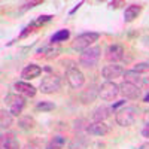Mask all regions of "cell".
I'll list each match as a JSON object with an SVG mask.
<instances>
[{"instance_id": "cell-1", "label": "cell", "mask_w": 149, "mask_h": 149, "mask_svg": "<svg viewBox=\"0 0 149 149\" xmlns=\"http://www.w3.org/2000/svg\"><path fill=\"white\" fill-rule=\"evenodd\" d=\"M137 115H139V110L134 106H124L119 110H116L115 121L121 127H131L137 119Z\"/></svg>"}, {"instance_id": "cell-2", "label": "cell", "mask_w": 149, "mask_h": 149, "mask_svg": "<svg viewBox=\"0 0 149 149\" xmlns=\"http://www.w3.org/2000/svg\"><path fill=\"white\" fill-rule=\"evenodd\" d=\"M102 57V49L100 46H91L88 49L81 52L79 55V64L86 67V69H91V67H95L98 60Z\"/></svg>"}, {"instance_id": "cell-3", "label": "cell", "mask_w": 149, "mask_h": 149, "mask_svg": "<svg viewBox=\"0 0 149 149\" xmlns=\"http://www.w3.org/2000/svg\"><path fill=\"white\" fill-rule=\"evenodd\" d=\"M98 39H100V34L95 33V31H86V33H82L79 34L76 39L73 40L72 43V48L74 49V51H85V49L91 48V45L94 42H97Z\"/></svg>"}, {"instance_id": "cell-4", "label": "cell", "mask_w": 149, "mask_h": 149, "mask_svg": "<svg viewBox=\"0 0 149 149\" xmlns=\"http://www.w3.org/2000/svg\"><path fill=\"white\" fill-rule=\"evenodd\" d=\"M5 102L9 106V112L14 116H21L24 107H26V97H22L19 94H8L5 97Z\"/></svg>"}, {"instance_id": "cell-5", "label": "cell", "mask_w": 149, "mask_h": 149, "mask_svg": "<svg viewBox=\"0 0 149 149\" xmlns=\"http://www.w3.org/2000/svg\"><path fill=\"white\" fill-rule=\"evenodd\" d=\"M119 94V85L115 84L113 81H106L98 86V97L103 102H110L115 100Z\"/></svg>"}, {"instance_id": "cell-6", "label": "cell", "mask_w": 149, "mask_h": 149, "mask_svg": "<svg viewBox=\"0 0 149 149\" xmlns=\"http://www.w3.org/2000/svg\"><path fill=\"white\" fill-rule=\"evenodd\" d=\"M66 78L70 84V86L73 90H79L82 88V85L85 84V76H84V73L78 69L76 63L66 67Z\"/></svg>"}, {"instance_id": "cell-7", "label": "cell", "mask_w": 149, "mask_h": 149, "mask_svg": "<svg viewBox=\"0 0 149 149\" xmlns=\"http://www.w3.org/2000/svg\"><path fill=\"white\" fill-rule=\"evenodd\" d=\"M39 88L43 94H54L61 88V79L57 74H48V76L42 79Z\"/></svg>"}, {"instance_id": "cell-8", "label": "cell", "mask_w": 149, "mask_h": 149, "mask_svg": "<svg viewBox=\"0 0 149 149\" xmlns=\"http://www.w3.org/2000/svg\"><path fill=\"white\" fill-rule=\"evenodd\" d=\"M119 94H122V97L128 98V100H137L142 95V91H140V86L134 85L128 81H124L119 84Z\"/></svg>"}, {"instance_id": "cell-9", "label": "cell", "mask_w": 149, "mask_h": 149, "mask_svg": "<svg viewBox=\"0 0 149 149\" xmlns=\"http://www.w3.org/2000/svg\"><path fill=\"white\" fill-rule=\"evenodd\" d=\"M124 58V46L119 43H113L106 49V60L110 64H116L119 60Z\"/></svg>"}, {"instance_id": "cell-10", "label": "cell", "mask_w": 149, "mask_h": 149, "mask_svg": "<svg viewBox=\"0 0 149 149\" xmlns=\"http://www.w3.org/2000/svg\"><path fill=\"white\" fill-rule=\"evenodd\" d=\"M124 73H125V70H124L122 66L119 64H107L102 69V76L106 78L107 81H112L115 78H119V76H124Z\"/></svg>"}, {"instance_id": "cell-11", "label": "cell", "mask_w": 149, "mask_h": 149, "mask_svg": "<svg viewBox=\"0 0 149 149\" xmlns=\"http://www.w3.org/2000/svg\"><path fill=\"white\" fill-rule=\"evenodd\" d=\"M14 90L17 91V94H19L22 97H34L36 93H37L36 86H33L27 81H18V82H15L14 84Z\"/></svg>"}, {"instance_id": "cell-12", "label": "cell", "mask_w": 149, "mask_h": 149, "mask_svg": "<svg viewBox=\"0 0 149 149\" xmlns=\"http://www.w3.org/2000/svg\"><path fill=\"white\" fill-rule=\"evenodd\" d=\"M86 133H88L90 136H106L110 133V127L107 125L106 122H91L86 125Z\"/></svg>"}, {"instance_id": "cell-13", "label": "cell", "mask_w": 149, "mask_h": 149, "mask_svg": "<svg viewBox=\"0 0 149 149\" xmlns=\"http://www.w3.org/2000/svg\"><path fill=\"white\" fill-rule=\"evenodd\" d=\"M42 74V67L37 66V64H29L24 67L21 76L24 78V81H31L34 78H39Z\"/></svg>"}, {"instance_id": "cell-14", "label": "cell", "mask_w": 149, "mask_h": 149, "mask_svg": "<svg viewBox=\"0 0 149 149\" xmlns=\"http://www.w3.org/2000/svg\"><path fill=\"white\" fill-rule=\"evenodd\" d=\"M142 8H143L142 5H136V3L127 6V9L124 10V19H125V22H133L136 18L140 15Z\"/></svg>"}, {"instance_id": "cell-15", "label": "cell", "mask_w": 149, "mask_h": 149, "mask_svg": "<svg viewBox=\"0 0 149 149\" xmlns=\"http://www.w3.org/2000/svg\"><path fill=\"white\" fill-rule=\"evenodd\" d=\"M112 113V107L106 106V104H102V106H98L95 110H94V113H93V119L95 122H104V119H107Z\"/></svg>"}, {"instance_id": "cell-16", "label": "cell", "mask_w": 149, "mask_h": 149, "mask_svg": "<svg viewBox=\"0 0 149 149\" xmlns=\"http://www.w3.org/2000/svg\"><path fill=\"white\" fill-rule=\"evenodd\" d=\"M97 97H98V86L90 85L86 90H84V93L81 95V100H82V103L88 104V103H93Z\"/></svg>"}, {"instance_id": "cell-17", "label": "cell", "mask_w": 149, "mask_h": 149, "mask_svg": "<svg viewBox=\"0 0 149 149\" xmlns=\"http://www.w3.org/2000/svg\"><path fill=\"white\" fill-rule=\"evenodd\" d=\"M60 52H61V48L60 46H54V45L48 46V48H42V49L37 51V54H43V58H46V60H52V58L58 57Z\"/></svg>"}, {"instance_id": "cell-18", "label": "cell", "mask_w": 149, "mask_h": 149, "mask_svg": "<svg viewBox=\"0 0 149 149\" xmlns=\"http://www.w3.org/2000/svg\"><path fill=\"white\" fill-rule=\"evenodd\" d=\"M66 137L64 136H54V137L46 143V148L45 149H63L64 145H66Z\"/></svg>"}, {"instance_id": "cell-19", "label": "cell", "mask_w": 149, "mask_h": 149, "mask_svg": "<svg viewBox=\"0 0 149 149\" xmlns=\"http://www.w3.org/2000/svg\"><path fill=\"white\" fill-rule=\"evenodd\" d=\"M14 115L10 113V112L2 109L0 110V125H2L3 130H8L10 125H12V122H14V118H12Z\"/></svg>"}, {"instance_id": "cell-20", "label": "cell", "mask_w": 149, "mask_h": 149, "mask_svg": "<svg viewBox=\"0 0 149 149\" xmlns=\"http://www.w3.org/2000/svg\"><path fill=\"white\" fill-rule=\"evenodd\" d=\"M124 78H125V81H128V82H131L134 85H137V86H140L143 84V78L140 76V73L134 72V70L125 72V73H124Z\"/></svg>"}, {"instance_id": "cell-21", "label": "cell", "mask_w": 149, "mask_h": 149, "mask_svg": "<svg viewBox=\"0 0 149 149\" xmlns=\"http://www.w3.org/2000/svg\"><path fill=\"white\" fill-rule=\"evenodd\" d=\"M70 37V31L69 30H58L55 34H52L51 37V43H61V42H66Z\"/></svg>"}, {"instance_id": "cell-22", "label": "cell", "mask_w": 149, "mask_h": 149, "mask_svg": "<svg viewBox=\"0 0 149 149\" xmlns=\"http://www.w3.org/2000/svg\"><path fill=\"white\" fill-rule=\"evenodd\" d=\"M2 149H21L19 142L12 137V139H2Z\"/></svg>"}, {"instance_id": "cell-23", "label": "cell", "mask_w": 149, "mask_h": 149, "mask_svg": "<svg viewBox=\"0 0 149 149\" xmlns=\"http://www.w3.org/2000/svg\"><path fill=\"white\" fill-rule=\"evenodd\" d=\"M18 124L22 130H30V128L34 127V119L31 116H19Z\"/></svg>"}, {"instance_id": "cell-24", "label": "cell", "mask_w": 149, "mask_h": 149, "mask_svg": "<svg viewBox=\"0 0 149 149\" xmlns=\"http://www.w3.org/2000/svg\"><path fill=\"white\" fill-rule=\"evenodd\" d=\"M37 112H51L55 109V104L52 102H39L34 107Z\"/></svg>"}, {"instance_id": "cell-25", "label": "cell", "mask_w": 149, "mask_h": 149, "mask_svg": "<svg viewBox=\"0 0 149 149\" xmlns=\"http://www.w3.org/2000/svg\"><path fill=\"white\" fill-rule=\"evenodd\" d=\"M84 145H85V140H84V137H82V136H79V137L76 136V137H74V140L70 143V149H81Z\"/></svg>"}, {"instance_id": "cell-26", "label": "cell", "mask_w": 149, "mask_h": 149, "mask_svg": "<svg viewBox=\"0 0 149 149\" xmlns=\"http://www.w3.org/2000/svg\"><path fill=\"white\" fill-rule=\"evenodd\" d=\"M133 70L137 72V73H145L149 72V63H137L133 66Z\"/></svg>"}, {"instance_id": "cell-27", "label": "cell", "mask_w": 149, "mask_h": 149, "mask_svg": "<svg viewBox=\"0 0 149 149\" xmlns=\"http://www.w3.org/2000/svg\"><path fill=\"white\" fill-rule=\"evenodd\" d=\"M125 5V2H122V0H115V2H110L109 3V6L112 8V9H118V8H121V6H124Z\"/></svg>"}, {"instance_id": "cell-28", "label": "cell", "mask_w": 149, "mask_h": 149, "mask_svg": "<svg viewBox=\"0 0 149 149\" xmlns=\"http://www.w3.org/2000/svg\"><path fill=\"white\" fill-rule=\"evenodd\" d=\"M142 136H143V137H148V139H149V124H146L145 128L142 130Z\"/></svg>"}, {"instance_id": "cell-29", "label": "cell", "mask_w": 149, "mask_h": 149, "mask_svg": "<svg viewBox=\"0 0 149 149\" xmlns=\"http://www.w3.org/2000/svg\"><path fill=\"white\" fill-rule=\"evenodd\" d=\"M122 104H125V100H119L116 104L112 106V110H116V107H119V106H122Z\"/></svg>"}, {"instance_id": "cell-30", "label": "cell", "mask_w": 149, "mask_h": 149, "mask_svg": "<svg viewBox=\"0 0 149 149\" xmlns=\"http://www.w3.org/2000/svg\"><path fill=\"white\" fill-rule=\"evenodd\" d=\"M22 149H39L36 145H33V143H27V145H24V148Z\"/></svg>"}, {"instance_id": "cell-31", "label": "cell", "mask_w": 149, "mask_h": 149, "mask_svg": "<svg viewBox=\"0 0 149 149\" xmlns=\"http://www.w3.org/2000/svg\"><path fill=\"white\" fill-rule=\"evenodd\" d=\"M82 3H84V2H79V3L76 5V6H74V8H73V9L70 10V14H74V12H76V10H78V9H79V8L82 6Z\"/></svg>"}, {"instance_id": "cell-32", "label": "cell", "mask_w": 149, "mask_h": 149, "mask_svg": "<svg viewBox=\"0 0 149 149\" xmlns=\"http://www.w3.org/2000/svg\"><path fill=\"white\" fill-rule=\"evenodd\" d=\"M143 118H145V121H146V124H149V109L145 112V115H143Z\"/></svg>"}, {"instance_id": "cell-33", "label": "cell", "mask_w": 149, "mask_h": 149, "mask_svg": "<svg viewBox=\"0 0 149 149\" xmlns=\"http://www.w3.org/2000/svg\"><path fill=\"white\" fill-rule=\"evenodd\" d=\"M39 3H40V2H31V3H27V5H26V9H27V8H33L34 5H39Z\"/></svg>"}, {"instance_id": "cell-34", "label": "cell", "mask_w": 149, "mask_h": 149, "mask_svg": "<svg viewBox=\"0 0 149 149\" xmlns=\"http://www.w3.org/2000/svg\"><path fill=\"white\" fill-rule=\"evenodd\" d=\"M139 149H149V142H146V143H143Z\"/></svg>"}, {"instance_id": "cell-35", "label": "cell", "mask_w": 149, "mask_h": 149, "mask_svg": "<svg viewBox=\"0 0 149 149\" xmlns=\"http://www.w3.org/2000/svg\"><path fill=\"white\" fill-rule=\"evenodd\" d=\"M145 103H149V94L145 97Z\"/></svg>"}]
</instances>
